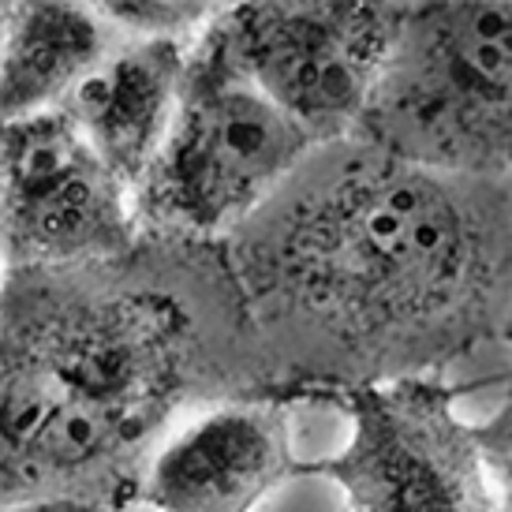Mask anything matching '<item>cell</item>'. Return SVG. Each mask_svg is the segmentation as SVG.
Masks as SVG:
<instances>
[{"instance_id":"1","label":"cell","mask_w":512,"mask_h":512,"mask_svg":"<svg viewBox=\"0 0 512 512\" xmlns=\"http://www.w3.org/2000/svg\"><path fill=\"white\" fill-rule=\"evenodd\" d=\"M273 397L441 378L512 333V176L311 150L225 243Z\"/></svg>"},{"instance_id":"2","label":"cell","mask_w":512,"mask_h":512,"mask_svg":"<svg viewBox=\"0 0 512 512\" xmlns=\"http://www.w3.org/2000/svg\"><path fill=\"white\" fill-rule=\"evenodd\" d=\"M273 397L221 243L139 236L79 270L4 273L0 505L124 512L202 408Z\"/></svg>"},{"instance_id":"3","label":"cell","mask_w":512,"mask_h":512,"mask_svg":"<svg viewBox=\"0 0 512 512\" xmlns=\"http://www.w3.org/2000/svg\"><path fill=\"white\" fill-rule=\"evenodd\" d=\"M318 150L232 57L217 19L187 53L169 135L131 191L139 236L225 243Z\"/></svg>"},{"instance_id":"4","label":"cell","mask_w":512,"mask_h":512,"mask_svg":"<svg viewBox=\"0 0 512 512\" xmlns=\"http://www.w3.org/2000/svg\"><path fill=\"white\" fill-rule=\"evenodd\" d=\"M356 139L460 176H512V0L404 4Z\"/></svg>"},{"instance_id":"5","label":"cell","mask_w":512,"mask_h":512,"mask_svg":"<svg viewBox=\"0 0 512 512\" xmlns=\"http://www.w3.org/2000/svg\"><path fill=\"white\" fill-rule=\"evenodd\" d=\"M400 19V0H258L228 4L217 30L258 90L326 146L356 139Z\"/></svg>"},{"instance_id":"6","label":"cell","mask_w":512,"mask_h":512,"mask_svg":"<svg viewBox=\"0 0 512 512\" xmlns=\"http://www.w3.org/2000/svg\"><path fill=\"white\" fill-rule=\"evenodd\" d=\"M348 441L311 460L344 494L348 512H498L475 427L441 378L370 385L333 400Z\"/></svg>"},{"instance_id":"7","label":"cell","mask_w":512,"mask_h":512,"mask_svg":"<svg viewBox=\"0 0 512 512\" xmlns=\"http://www.w3.org/2000/svg\"><path fill=\"white\" fill-rule=\"evenodd\" d=\"M139 243L131 191L64 113L0 128V266L79 270Z\"/></svg>"},{"instance_id":"8","label":"cell","mask_w":512,"mask_h":512,"mask_svg":"<svg viewBox=\"0 0 512 512\" xmlns=\"http://www.w3.org/2000/svg\"><path fill=\"white\" fill-rule=\"evenodd\" d=\"M296 400L240 397L191 415L154 453L139 505L154 512H258L307 471L296 456Z\"/></svg>"},{"instance_id":"9","label":"cell","mask_w":512,"mask_h":512,"mask_svg":"<svg viewBox=\"0 0 512 512\" xmlns=\"http://www.w3.org/2000/svg\"><path fill=\"white\" fill-rule=\"evenodd\" d=\"M195 42L116 38L57 113L72 120L98 157L135 191L165 143Z\"/></svg>"},{"instance_id":"10","label":"cell","mask_w":512,"mask_h":512,"mask_svg":"<svg viewBox=\"0 0 512 512\" xmlns=\"http://www.w3.org/2000/svg\"><path fill=\"white\" fill-rule=\"evenodd\" d=\"M120 38L98 4L23 0L12 4L0 42V128L57 113Z\"/></svg>"},{"instance_id":"11","label":"cell","mask_w":512,"mask_h":512,"mask_svg":"<svg viewBox=\"0 0 512 512\" xmlns=\"http://www.w3.org/2000/svg\"><path fill=\"white\" fill-rule=\"evenodd\" d=\"M228 4L206 0H101L98 12L124 38L154 42H195Z\"/></svg>"},{"instance_id":"12","label":"cell","mask_w":512,"mask_h":512,"mask_svg":"<svg viewBox=\"0 0 512 512\" xmlns=\"http://www.w3.org/2000/svg\"><path fill=\"white\" fill-rule=\"evenodd\" d=\"M471 427H475V441H479L486 475L494 486L498 512H512V382L498 408L483 423H471Z\"/></svg>"},{"instance_id":"13","label":"cell","mask_w":512,"mask_h":512,"mask_svg":"<svg viewBox=\"0 0 512 512\" xmlns=\"http://www.w3.org/2000/svg\"><path fill=\"white\" fill-rule=\"evenodd\" d=\"M0 512H109V509L75 498H42V501H12V505H0Z\"/></svg>"},{"instance_id":"14","label":"cell","mask_w":512,"mask_h":512,"mask_svg":"<svg viewBox=\"0 0 512 512\" xmlns=\"http://www.w3.org/2000/svg\"><path fill=\"white\" fill-rule=\"evenodd\" d=\"M8 12H12V4H0V42H4V27H8Z\"/></svg>"},{"instance_id":"15","label":"cell","mask_w":512,"mask_h":512,"mask_svg":"<svg viewBox=\"0 0 512 512\" xmlns=\"http://www.w3.org/2000/svg\"><path fill=\"white\" fill-rule=\"evenodd\" d=\"M0 288H4V266H0Z\"/></svg>"},{"instance_id":"16","label":"cell","mask_w":512,"mask_h":512,"mask_svg":"<svg viewBox=\"0 0 512 512\" xmlns=\"http://www.w3.org/2000/svg\"><path fill=\"white\" fill-rule=\"evenodd\" d=\"M505 344H509V348H512V333H509V341H505Z\"/></svg>"}]
</instances>
